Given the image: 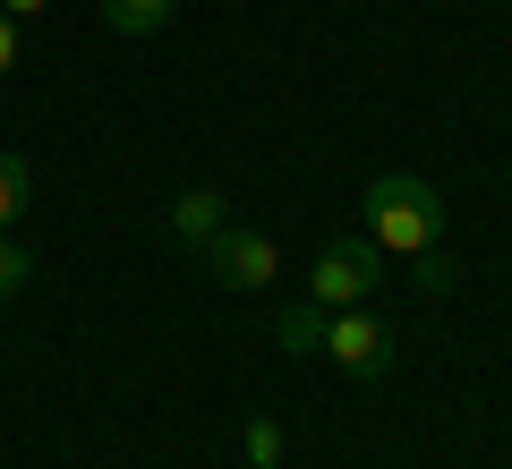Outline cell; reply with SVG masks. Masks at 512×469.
<instances>
[{"label":"cell","mask_w":512,"mask_h":469,"mask_svg":"<svg viewBox=\"0 0 512 469\" xmlns=\"http://www.w3.org/2000/svg\"><path fill=\"white\" fill-rule=\"evenodd\" d=\"M359 231L376 239L384 256H427V248H444V197L419 180V171H384V180H367V197H359Z\"/></svg>","instance_id":"6da1fadb"},{"label":"cell","mask_w":512,"mask_h":469,"mask_svg":"<svg viewBox=\"0 0 512 469\" xmlns=\"http://www.w3.org/2000/svg\"><path fill=\"white\" fill-rule=\"evenodd\" d=\"M376 282H384V248L367 231L333 239V248L308 265V299L316 307H367V290H376Z\"/></svg>","instance_id":"7a4b0ae2"},{"label":"cell","mask_w":512,"mask_h":469,"mask_svg":"<svg viewBox=\"0 0 512 469\" xmlns=\"http://www.w3.org/2000/svg\"><path fill=\"white\" fill-rule=\"evenodd\" d=\"M325 359L342 367V376H359V384L393 376V325H376L367 307H333L325 316Z\"/></svg>","instance_id":"3957f363"},{"label":"cell","mask_w":512,"mask_h":469,"mask_svg":"<svg viewBox=\"0 0 512 469\" xmlns=\"http://www.w3.org/2000/svg\"><path fill=\"white\" fill-rule=\"evenodd\" d=\"M197 256H205V273H214L222 290H265V282H274V273H282L274 239H265V231H239V222H222V231L205 239Z\"/></svg>","instance_id":"277c9868"},{"label":"cell","mask_w":512,"mask_h":469,"mask_svg":"<svg viewBox=\"0 0 512 469\" xmlns=\"http://www.w3.org/2000/svg\"><path fill=\"white\" fill-rule=\"evenodd\" d=\"M222 222H231V197H222V188H180V197H171V231L188 239V248H205V239L222 231Z\"/></svg>","instance_id":"5b68a950"},{"label":"cell","mask_w":512,"mask_h":469,"mask_svg":"<svg viewBox=\"0 0 512 469\" xmlns=\"http://www.w3.org/2000/svg\"><path fill=\"white\" fill-rule=\"evenodd\" d=\"M325 316H333V307H316V299H291V307L274 316V342L291 350V359H325Z\"/></svg>","instance_id":"8992f818"},{"label":"cell","mask_w":512,"mask_h":469,"mask_svg":"<svg viewBox=\"0 0 512 469\" xmlns=\"http://www.w3.org/2000/svg\"><path fill=\"white\" fill-rule=\"evenodd\" d=\"M171 9H180V0H103L111 35H154V26H171Z\"/></svg>","instance_id":"52a82bcc"},{"label":"cell","mask_w":512,"mask_h":469,"mask_svg":"<svg viewBox=\"0 0 512 469\" xmlns=\"http://www.w3.org/2000/svg\"><path fill=\"white\" fill-rule=\"evenodd\" d=\"M239 444H248V469H282V418L274 410H248Z\"/></svg>","instance_id":"ba28073f"},{"label":"cell","mask_w":512,"mask_h":469,"mask_svg":"<svg viewBox=\"0 0 512 469\" xmlns=\"http://www.w3.org/2000/svg\"><path fill=\"white\" fill-rule=\"evenodd\" d=\"M410 282H419V299H453L461 290V265L444 248H427V256H410Z\"/></svg>","instance_id":"9c48e42d"},{"label":"cell","mask_w":512,"mask_h":469,"mask_svg":"<svg viewBox=\"0 0 512 469\" xmlns=\"http://www.w3.org/2000/svg\"><path fill=\"white\" fill-rule=\"evenodd\" d=\"M26 197H35V171H26L18 154H0V231H18Z\"/></svg>","instance_id":"30bf717a"},{"label":"cell","mask_w":512,"mask_h":469,"mask_svg":"<svg viewBox=\"0 0 512 469\" xmlns=\"http://www.w3.org/2000/svg\"><path fill=\"white\" fill-rule=\"evenodd\" d=\"M26 282H35V256H26V248H18L9 231H0V299H18Z\"/></svg>","instance_id":"8fae6325"},{"label":"cell","mask_w":512,"mask_h":469,"mask_svg":"<svg viewBox=\"0 0 512 469\" xmlns=\"http://www.w3.org/2000/svg\"><path fill=\"white\" fill-rule=\"evenodd\" d=\"M18 69V18H0V77Z\"/></svg>","instance_id":"7c38bea8"},{"label":"cell","mask_w":512,"mask_h":469,"mask_svg":"<svg viewBox=\"0 0 512 469\" xmlns=\"http://www.w3.org/2000/svg\"><path fill=\"white\" fill-rule=\"evenodd\" d=\"M52 0H0V18H43Z\"/></svg>","instance_id":"4fadbf2b"}]
</instances>
